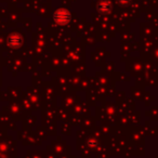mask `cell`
Segmentation results:
<instances>
[{"mask_svg": "<svg viewBox=\"0 0 158 158\" xmlns=\"http://www.w3.org/2000/svg\"><path fill=\"white\" fill-rule=\"evenodd\" d=\"M70 20V13L65 9H60L54 13V21H56L59 24H66Z\"/></svg>", "mask_w": 158, "mask_h": 158, "instance_id": "1", "label": "cell"}, {"mask_svg": "<svg viewBox=\"0 0 158 158\" xmlns=\"http://www.w3.org/2000/svg\"><path fill=\"white\" fill-rule=\"evenodd\" d=\"M98 9H99L100 12L107 13V12H110V3H106V2H102L101 5L98 7Z\"/></svg>", "mask_w": 158, "mask_h": 158, "instance_id": "2", "label": "cell"}]
</instances>
